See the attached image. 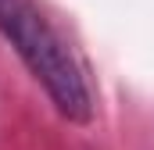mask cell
I'll return each instance as SVG.
<instances>
[{"label": "cell", "instance_id": "6da1fadb", "mask_svg": "<svg viewBox=\"0 0 154 150\" xmlns=\"http://www.w3.org/2000/svg\"><path fill=\"white\" fill-rule=\"evenodd\" d=\"M0 36L22 57L29 75L43 86L57 114L86 125L93 118V93L75 50L57 32L39 0H0Z\"/></svg>", "mask_w": 154, "mask_h": 150}]
</instances>
